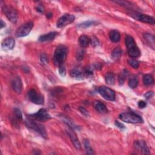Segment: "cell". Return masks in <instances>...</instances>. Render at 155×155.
Masks as SVG:
<instances>
[{"label":"cell","mask_w":155,"mask_h":155,"mask_svg":"<svg viewBox=\"0 0 155 155\" xmlns=\"http://www.w3.org/2000/svg\"><path fill=\"white\" fill-rule=\"evenodd\" d=\"M99 94L105 99L108 101H114L115 99V92L111 88L106 86H101L99 88Z\"/></svg>","instance_id":"cell-9"},{"label":"cell","mask_w":155,"mask_h":155,"mask_svg":"<svg viewBox=\"0 0 155 155\" xmlns=\"http://www.w3.org/2000/svg\"><path fill=\"white\" fill-rule=\"evenodd\" d=\"M147 103L144 101H140L138 102V107L141 108H144L146 107Z\"/></svg>","instance_id":"cell-38"},{"label":"cell","mask_w":155,"mask_h":155,"mask_svg":"<svg viewBox=\"0 0 155 155\" xmlns=\"http://www.w3.org/2000/svg\"><path fill=\"white\" fill-rule=\"evenodd\" d=\"M40 61L42 64H47L48 63V58L46 54H42L40 56Z\"/></svg>","instance_id":"cell-34"},{"label":"cell","mask_w":155,"mask_h":155,"mask_svg":"<svg viewBox=\"0 0 155 155\" xmlns=\"http://www.w3.org/2000/svg\"><path fill=\"white\" fill-rule=\"evenodd\" d=\"M11 85L13 90L18 94H20L22 92V88H23V84H22L21 79L19 77L17 76L14 78L12 82Z\"/></svg>","instance_id":"cell-14"},{"label":"cell","mask_w":155,"mask_h":155,"mask_svg":"<svg viewBox=\"0 0 155 155\" xmlns=\"http://www.w3.org/2000/svg\"><path fill=\"white\" fill-rule=\"evenodd\" d=\"M36 10L40 13H43L44 12V7L42 4H38L36 7Z\"/></svg>","instance_id":"cell-37"},{"label":"cell","mask_w":155,"mask_h":155,"mask_svg":"<svg viewBox=\"0 0 155 155\" xmlns=\"http://www.w3.org/2000/svg\"><path fill=\"white\" fill-rule=\"evenodd\" d=\"M115 125H116V126H117V127H119V128H120V129H121L125 128L124 125L120 123V122H118L117 121H115Z\"/></svg>","instance_id":"cell-40"},{"label":"cell","mask_w":155,"mask_h":155,"mask_svg":"<svg viewBox=\"0 0 155 155\" xmlns=\"http://www.w3.org/2000/svg\"><path fill=\"white\" fill-rule=\"evenodd\" d=\"M122 55V50L120 47H117L115 49V50L112 51V55H111V58L112 60L116 61L117 60H119L120 57Z\"/></svg>","instance_id":"cell-22"},{"label":"cell","mask_w":155,"mask_h":155,"mask_svg":"<svg viewBox=\"0 0 155 155\" xmlns=\"http://www.w3.org/2000/svg\"><path fill=\"white\" fill-rule=\"evenodd\" d=\"M52 16H53V15H52V13H51V12L48 13H47V15H46V17H47V18L48 19H50L51 17H52Z\"/></svg>","instance_id":"cell-41"},{"label":"cell","mask_w":155,"mask_h":155,"mask_svg":"<svg viewBox=\"0 0 155 155\" xmlns=\"http://www.w3.org/2000/svg\"><path fill=\"white\" fill-rule=\"evenodd\" d=\"M63 122H65L67 125H69V127L70 128H71L72 129H73V130L78 129V127L77 126V125L74 122H73L70 119H69V117L64 116V117H63Z\"/></svg>","instance_id":"cell-23"},{"label":"cell","mask_w":155,"mask_h":155,"mask_svg":"<svg viewBox=\"0 0 155 155\" xmlns=\"http://www.w3.org/2000/svg\"><path fill=\"white\" fill-rule=\"evenodd\" d=\"M90 42L91 43L92 46L93 47H97L99 44V41L98 40L97 38H96L95 36H93V37L90 40Z\"/></svg>","instance_id":"cell-33"},{"label":"cell","mask_w":155,"mask_h":155,"mask_svg":"<svg viewBox=\"0 0 155 155\" xmlns=\"http://www.w3.org/2000/svg\"><path fill=\"white\" fill-rule=\"evenodd\" d=\"M14 113L15 115V117L18 120H21L23 119V115H22L21 112L20 111V110L18 108H15L14 109Z\"/></svg>","instance_id":"cell-32"},{"label":"cell","mask_w":155,"mask_h":155,"mask_svg":"<svg viewBox=\"0 0 155 155\" xmlns=\"http://www.w3.org/2000/svg\"><path fill=\"white\" fill-rule=\"evenodd\" d=\"M144 38L147 42V44L149 45L150 47L153 49H154V36L150 33H145L144 35Z\"/></svg>","instance_id":"cell-18"},{"label":"cell","mask_w":155,"mask_h":155,"mask_svg":"<svg viewBox=\"0 0 155 155\" xmlns=\"http://www.w3.org/2000/svg\"><path fill=\"white\" fill-rule=\"evenodd\" d=\"M84 148L86 150V152L88 154H95L94 151L93 149L92 148V146L89 142V141H88L87 139L84 140Z\"/></svg>","instance_id":"cell-27"},{"label":"cell","mask_w":155,"mask_h":155,"mask_svg":"<svg viewBox=\"0 0 155 155\" xmlns=\"http://www.w3.org/2000/svg\"><path fill=\"white\" fill-rule=\"evenodd\" d=\"M135 16L134 18L144 23L150 24H154V19L153 17L147 15L145 14H139V13H131V15Z\"/></svg>","instance_id":"cell-11"},{"label":"cell","mask_w":155,"mask_h":155,"mask_svg":"<svg viewBox=\"0 0 155 155\" xmlns=\"http://www.w3.org/2000/svg\"><path fill=\"white\" fill-rule=\"evenodd\" d=\"M127 75H128L127 71L125 70H124V72H122L121 74L120 75L119 78H118V79H119V83H120V84H124L125 79H126Z\"/></svg>","instance_id":"cell-29"},{"label":"cell","mask_w":155,"mask_h":155,"mask_svg":"<svg viewBox=\"0 0 155 155\" xmlns=\"http://www.w3.org/2000/svg\"><path fill=\"white\" fill-rule=\"evenodd\" d=\"M79 44L82 48H85L88 47L90 43V39L86 35H81L79 38Z\"/></svg>","instance_id":"cell-19"},{"label":"cell","mask_w":155,"mask_h":155,"mask_svg":"<svg viewBox=\"0 0 155 155\" xmlns=\"http://www.w3.org/2000/svg\"><path fill=\"white\" fill-rule=\"evenodd\" d=\"M95 108L97 111L101 113H106L108 112V110L105 106V104H103L102 102H98L96 103L95 104Z\"/></svg>","instance_id":"cell-21"},{"label":"cell","mask_w":155,"mask_h":155,"mask_svg":"<svg viewBox=\"0 0 155 155\" xmlns=\"http://www.w3.org/2000/svg\"><path fill=\"white\" fill-rule=\"evenodd\" d=\"M120 119L127 123L131 124H140L143 123L142 118L139 115L133 112H124L120 115Z\"/></svg>","instance_id":"cell-4"},{"label":"cell","mask_w":155,"mask_h":155,"mask_svg":"<svg viewBox=\"0 0 155 155\" xmlns=\"http://www.w3.org/2000/svg\"><path fill=\"white\" fill-rule=\"evenodd\" d=\"M25 124L26 127L29 129H31L36 133H38L42 138L47 139V131L44 127V125L40 123L36 122L35 120H32L31 118H28L25 121Z\"/></svg>","instance_id":"cell-3"},{"label":"cell","mask_w":155,"mask_h":155,"mask_svg":"<svg viewBox=\"0 0 155 155\" xmlns=\"http://www.w3.org/2000/svg\"><path fill=\"white\" fill-rule=\"evenodd\" d=\"M71 77L74 78L76 79H82L84 78V73L79 69L75 68L70 72Z\"/></svg>","instance_id":"cell-17"},{"label":"cell","mask_w":155,"mask_h":155,"mask_svg":"<svg viewBox=\"0 0 155 155\" xmlns=\"http://www.w3.org/2000/svg\"><path fill=\"white\" fill-rule=\"evenodd\" d=\"M125 44L127 47L128 54L130 58H137L141 56V51L137 46L134 38L131 36H126Z\"/></svg>","instance_id":"cell-2"},{"label":"cell","mask_w":155,"mask_h":155,"mask_svg":"<svg viewBox=\"0 0 155 155\" xmlns=\"http://www.w3.org/2000/svg\"><path fill=\"white\" fill-rule=\"evenodd\" d=\"M68 49L65 46L60 45L56 47L54 55V63L56 65H63L67 59Z\"/></svg>","instance_id":"cell-1"},{"label":"cell","mask_w":155,"mask_h":155,"mask_svg":"<svg viewBox=\"0 0 155 155\" xmlns=\"http://www.w3.org/2000/svg\"><path fill=\"white\" fill-rule=\"evenodd\" d=\"M2 9L7 18L11 22V23L15 24L18 21V13L16 9L13 8L12 7H9L4 5L2 7Z\"/></svg>","instance_id":"cell-5"},{"label":"cell","mask_w":155,"mask_h":155,"mask_svg":"<svg viewBox=\"0 0 155 155\" xmlns=\"http://www.w3.org/2000/svg\"><path fill=\"white\" fill-rule=\"evenodd\" d=\"M97 24V23L95 21H87L84 22V23L79 24L78 27L81 28H86L87 27H89L90 26L96 25Z\"/></svg>","instance_id":"cell-26"},{"label":"cell","mask_w":155,"mask_h":155,"mask_svg":"<svg viewBox=\"0 0 155 155\" xmlns=\"http://www.w3.org/2000/svg\"><path fill=\"white\" fill-rule=\"evenodd\" d=\"M59 73H60V75L62 76H65L66 70H65V69L64 66L63 65H61V66H59Z\"/></svg>","instance_id":"cell-35"},{"label":"cell","mask_w":155,"mask_h":155,"mask_svg":"<svg viewBox=\"0 0 155 155\" xmlns=\"http://www.w3.org/2000/svg\"><path fill=\"white\" fill-rule=\"evenodd\" d=\"M153 96V92H148L147 93L144 95V97L147 99H150Z\"/></svg>","instance_id":"cell-39"},{"label":"cell","mask_w":155,"mask_h":155,"mask_svg":"<svg viewBox=\"0 0 155 155\" xmlns=\"http://www.w3.org/2000/svg\"><path fill=\"white\" fill-rule=\"evenodd\" d=\"M28 118L35 121L43 122L51 119V116L45 108H41L37 113L29 115Z\"/></svg>","instance_id":"cell-8"},{"label":"cell","mask_w":155,"mask_h":155,"mask_svg":"<svg viewBox=\"0 0 155 155\" xmlns=\"http://www.w3.org/2000/svg\"><path fill=\"white\" fill-rule=\"evenodd\" d=\"M67 134H68V135H69V136L71 140L72 144L75 147V149L77 150H80L81 148V144H80V142L79 141L78 138H77L76 133L74 131V130H73L69 127L67 130Z\"/></svg>","instance_id":"cell-12"},{"label":"cell","mask_w":155,"mask_h":155,"mask_svg":"<svg viewBox=\"0 0 155 155\" xmlns=\"http://www.w3.org/2000/svg\"><path fill=\"white\" fill-rule=\"evenodd\" d=\"M106 82L108 85H113L115 83V75L113 73H108L106 75Z\"/></svg>","instance_id":"cell-25"},{"label":"cell","mask_w":155,"mask_h":155,"mask_svg":"<svg viewBox=\"0 0 155 155\" xmlns=\"http://www.w3.org/2000/svg\"><path fill=\"white\" fill-rule=\"evenodd\" d=\"M58 33L56 32H51L48 33L47 34L41 35L38 38V41L40 42H47V41H51L55 39L56 36L57 35Z\"/></svg>","instance_id":"cell-16"},{"label":"cell","mask_w":155,"mask_h":155,"mask_svg":"<svg viewBox=\"0 0 155 155\" xmlns=\"http://www.w3.org/2000/svg\"><path fill=\"white\" fill-rule=\"evenodd\" d=\"M143 83L146 86L152 85L154 83V78L150 75H145L143 78Z\"/></svg>","instance_id":"cell-24"},{"label":"cell","mask_w":155,"mask_h":155,"mask_svg":"<svg viewBox=\"0 0 155 155\" xmlns=\"http://www.w3.org/2000/svg\"><path fill=\"white\" fill-rule=\"evenodd\" d=\"M5 26H6V23L3 20H1V28H3Z\"/></svg>","instance_id":"cell-42"},{"label":"cell","mask_w":155,"mask_h":155,"mask_svg":"<svg viewBox=\"0 0 155 155\" xmlns=\"http://www.w3.org/2000/svg\"><path fill=\"white\" fill-rule=\"evenodd\" d=\"M110 39L113 42H119L121 39V35L120 32L116 30L112 31L110 33Z\"/></svg>","instance_id":"cell-20"},{"label":"cell","mask_w":155,"mask_h":155,"mask_svg":"<svg viewBox=\"0 0 155 155\" xmlns=\"http://www.w3.org/2000/svg\"><path fill=\"white\" fill-rule=\"evenodd\" d=\"M75 17L74 15H73L65 14L61 18L58 19L56 23V26L58 28L64 27L73 23V22L75 21Z\"/></svg>","instance_id":"cell-10"},{"label":"cell","mask_w":155,"mask_h":155,"mask_svg":"<svg viewBox=\"0 0 155 155\" xmlns=\"http://www.w3.org/2000/svg\"><path fill=\"white\" fill-rule=\"evenodd\" d=\"M138 83L139 81L138 78L136 76H133L129 81V85L132 88H135L138 86Z\"/></svg>","instance_id":"cell-28"},{"label":"cell","mask_w":155,"mask_h":155,"mask_svg":"<svg viewBox=\"0 0 155 155\" xmlns=\"http://www.w3.org/2000/svg\"><path fill=\"white\" fill-rule=\"evenodd\" d=\"M85 54V51L83 49H81L78 51L76 54V58L78 61H81L83 60Z\"/></svg>","instance_id":"cell-31"},{"label":"cell","mask_w":155,"mask_h":155,"mask_svg":"<svg viewBox=\"0 0 155 155\" xmlns=\"http://www.w3.org/2000/svg\"><path fill=\"white\" fill-rule=\"evenodd\" d=\"M128 63L133 68L135 69H137L139 66V63L135 59H130L128 61Z\"/></svg>","instance_id":"cell-30"},{"label":"cell","mask_w":155,"mask_h":155,"mask_svg":"<svg viewBox=\"0 0 155 155\" xmlns=\"http://www.w3.org/2000/svg\"><path fill=\"white\" fill-rule=\"evenodd\" d=\"M33 27V24L31 21L27 22V23H26L25 24L21 25L16 31L15 35L17 37L21 38L27 36L31 32Z\"/></svg>","instance_id":"cell-6"},{"label":"cell","mask_w":155,"mask_h":155,"mask_svg":"<svg viewBox=\"0 0 155 155\" xmlns=\"http://www.w3.org/2000/svg\"><path fill=\"white\" fill-rule=\"evenodd\" d=\"M15 41L13 38L9 37L5 38L1 44V46L4 50H12L15 46Z\"/></svg>","instance_id":"cell-15"},{"label":"cell","mask_w":155,"mask_h":155,"mask_svg":"<svg viewBox=\"0 0 155 155\" xmlns=\"http://www.w3.org/2000/svg\"><path fill=\"white\" fill-rule=\"evenodd\" d=\"M79 112L82 113L83 115H84L85 116H86V117L89 116V113H88L87 110L85 108H84L83 107H79Z\"/></svg>","instance_id":"cell-36"},{"label":"cell","mask_w":155,"mask_h":155,"mask_svg":"<svg viewBox=\"0 0 155 155\" xmlns=\"http://www.w3.org/2000/svg\"><path fill=\"white\" fill-rule=\"evenodd\" d=\"M28 99L35 104L41 105L44 104V98L43 96L36 90L31 89L27 93Z\"/></svg>","instance_id":"cell-7"},{"label":"cell","mask_w":155,"mask_h":155,"mask_svg":"<svg viewBox=\"0 0 155 155\" xmlns=\"http://www.w3.org/2000/svg\"><path fill=\"white\" fill-rule=\"evenodd\" d=\"M135 147L137 150L141 152L144 154H149L150 151L144 141H137L135 142Z\"/></svg>","instance_id":"cell-13"}]
</instances>
